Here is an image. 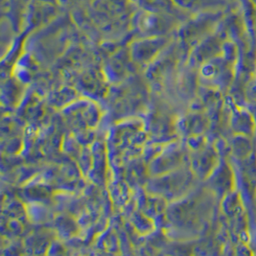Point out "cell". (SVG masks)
I'll return each mask as SVG.
<instances>
[{"instance_id": "cell-1", "label": "cell", "mask_w": 256, "mask_h": 256, "mask_svg": "<svg viewBox=\"0 0 256 256\" xmlns=\"http://www.w3.org/2000/svg\"><path fill=\"white\" fill-rule=\"evenodd\" d=\"M168 16L170 14L142 10L134 16V22L142 33L158 35L170 28L171 16Z\"/></svg>"}, {"instance_id": "cell-5", "label": "cell", "mask_w": 256, "mask_h": 256, "mask_svg": "<svg viewBox=\"0 0 256 256\" xmlns=\"http://www.w3.org/2000/svg\"><path fill=\"white\" fill-rule=\"evenodd\" d=\"M58 1L60 4H68V3H70V2L73 1V0H58Z\"/></svg>"}, {"instance_id": "cell-2", "label": "cell", "mask_w": 256, "mask_h": 256, "mask_svg": "<svg viewBox=\"0 0 256 256\" xmlns=\"http://www.w3.org/2000/svg\"><path fill=\"white\" fill-rule=\"evenodd\" d=\"M166 38L162 36H152L141 40L132 46L134 58L140 62H145L152 58L166 44Z\"/></svg>"}, {"instance_id": "cell-3", "label": "cell", "mask_w": 256, "mask_h": 256, "mask_svg": "<svg viewBox=\"0 0 256 256\" xmlns=\"http://www.w3.org/2000/svg\"><path fill=\"white\" fill-rule=\"evenodd\" d=\"M141 10L149 12H163L172 4L171 0H130Z\"/></svg>"}, {"instance_id": "cell-4", "label": "cell", "mask_w": 256, "mask_h": 256, "mask_svg": "<svg viewBox=\"0 0 256 256\" xmlns=\"http://www.w3.org/2000/svg\"><path fill=\"white\" fill-rule=\"evenodd\" d=\"M171 2L175 7L180 9L196 11L208 7V5L212 4L213 0H171Z\"/></svg>"}]
</instances>
